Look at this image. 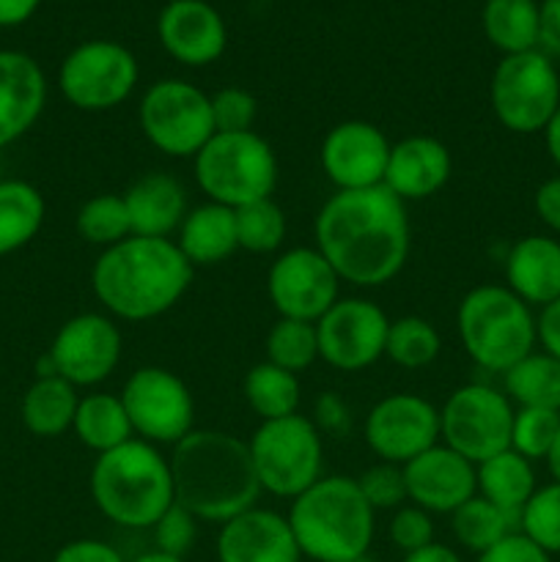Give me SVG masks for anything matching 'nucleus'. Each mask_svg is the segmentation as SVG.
Instances as JSON below:
<instances>
[{
	"label": "nucleus",
	"instance_id": "412c9836",
	"mask_svg": "<svg viewBox=\"0 0 560 562\" xmlns=\"http://www.w3.org/2000/svg\"><path fill=\"white\" fill-rule=\"evenodd\" d=\"M220 562H302V552L285 516L253 505L220 525Z\"/></svg>",
	"mask_w": 560,
	"mask_h": 562
},
{
	"label": "nucleus",
	"instance_id": "f704fd0d",
	"mask_svg": "<svg viewBox=\"0 0 560 562\" xmlns=\"http://www.w3.org/2000/svg\"><path fill=\"white\" fill-rule=\"evenodd\" d=\"M443 351V338L432 322L421 316H401L390 322L384 357L404 371H421L432 366Z\"/></svg>",
	"mask_w": 560,
	"mask_h": 562
},
{
	"label": "nucleus",
	"instance_id": "c9c22d12",
	"mask_svg": "<svg viewBox=\"0 0 560 562\" xmlns=\"http://www.w3.org/2000/svg\"><path fill=\"white\" fill-rule=\"evenodd\" d=\"M267 362L296 373L313 366L318 360V335L316 324L296 322V318H278L267 333Z\"/></svg>",
	"mask_w": 560,
	"mask_h": 562
},
{
	"label": "nucleus",
	"instance_id": "4d7b16f0",
	"mask_svg": "<svg viewBox=\"0 0 560 562\" xmlns=\"http://www.w3.org/2000/svg\"><path fill=\"white\" fill-rule=\"evenodd\" d=\"M132 562H187V560L173 558V554H165V552H157V549H154V552L141 554V558H135Z\"/></svg>",
	"mask_w": 560,
	"mask_h": 562
},
{
	"label": "nucleus",
	"instance_id": "5701e85b",
	"mask_svg": "<svg viewBox=\"0 0 560 562\" xmlns=\"http://www.w3.org/2000/svg\"><path fill=\"white\" fill-rule=\"evenodd\" d=\"M453 157L448 146L432 135H412L393 143L384 170V187L404 203L437 195L450 179Z\"/></svg>",
	"mask_w": 560,
	"mask_h": 562
},
{
	"label": "nucleus",
	"instance_id": "6ab92c4d",
	"mask_svg": "<svg viewBox=\"0 0 560 562\" xmlns=\"http://www.w3.org/2000/svg\"><path fill=\"white\" fill-rule=\"evenodd\" d=\"M406 497L428 514H453L478 494L475 464L437 442L404 464Z\"/></svg>",
	"mask_w": 560,
	"mask_h": 562
},
{
	"label": "nucleus",
	"instance_id": "ddd939ff",
	"mask_svg": "<svg viewBox=\"0 0 560 562\" xmlns=\"http://www.w3.org/2000/svg\"><path fill=\"white\" fill-rule=\"evenodd\" d=\"M137 439L152 445H179L195 431V398L184 379L159 366L137 368L121 390Z\"/></svg>",
	"mask_w": 560,
	"mask_h": 562
},
{
	"label": "nucleus",
	"instance_id": "20e7f679",
	"mask_svg": "<svg viewBox=\"0 0 560 562\" xmlns=\"http://www.w3.org/2000/svg\"><path fill=\"white\" fill-rule=\"evenodd\" d=\"M289 525L302 558L311 562H349L371 549L377 510L362 497L355 477H318L291 499Z\"/></svg>",
	"mask_w": 560,
	"mask_h": 562
},
{
	"label": "nucleus",
	"instance_id": "f8f14e48",
	"mask_svg": "<svg viewBox=\"0 0 560 562\" xmlns=\"http://www.w3.org/2000/svg\"><path fill=\"white\" fill-rule=\"evenodd\" d=\"M514 404L489 384H464L453 390L439 409V439L472 464L511 448Z\"/></svg>",
	"mask_w": 560,
	"mask_h": 562
},
{
	"label": "nucleus",
	"instance_id": "a19ab883",
	"mask_svg": "<svg viewBox=\"0 0 560 562\" xmlns=\"http://www.w3.org/2000/svg\"><path fill=\"white\" fill-rule=\"evenodd\" d=\"M355 481L373 510H399L401 505L410 503V497H406L404 467L379 461L377 467L366 470Z\"/></svg>",
	"mask_w": 560,
	"mask_h": 562
},
{
	"label": "nucleus",
	"instance_id": "37998d69",
	"mask_svg": "<svg viewBox=\"0 0 560 562\" xmlns=\"http://www.w3.org/2000/svg\"><path fill=\"white\" fill-rule=\"evenodd\" d=\"M157 552L173 554V558H187L198 538V519L179 503L170 505L163 514V519L152 527Z\"/></svg>",
	"mask_w": 560,
	"mask_h": 562
},
{
	"label": "nucleus",
	"instance_id": "6e6552de",
	"mask_svg": "<svg viewBox=\"0 0 560 562\" xmlns=\"http://www.w3.org/2000/svg\"><path fill=\"white\" fill-rule=\"evenodd\" d=\"M261 492L296 499L322 477L324 442L316 423L302 415L267 420L247 439Z\"/></svg>",
	"mask_w": 560,
	"mask_h": 562
},
{
	"label": "nucleus",
	"instance_id": "423d86ee",
	"mask_svg": "<svg viewBox=\"0 0 560 562\" xmlns=\"http://www.w3.org/2000/svg\"><path fill=\"white\" fill-rule=\"evenodd\" d=\"M461 346L478 368L505 373L522 357L536 351L538 333L530 305L508 285H475L456 311Z\"/></svg>",
	"mask_w": 560,
	"mask_h": 562
},
{
	"label": "nucleus",
	"instance_id": "6e6d98bb",
	"mask_svg": "<svg viewBox=\"0 0 560 562\" xmlns=\"http://www.w3.org/2000/svg\"><path fill=\"white\" fill-rule=\"evenodd\" d=\"M547 467H549V475H552L555 483H560V428H558V437H555L552 448L547 453Z\"/></svg>",
	"mask_w": 560,
	"mask_h": 562
},
{
	"label": "nucleus",
	"instance_id": "f257e3e1",
	"mask_svg": "<svg viewBox=\"0 0 560 562\" xmlns=\"http://www.w3.org/2000/svg\"><path fill=\"white\" fill-rule=\"evenodd\" d=\"M313 239V247L340 280L377 289L390 283L410 258L412 225L406 203L384 184L338 190L318 209Z\"/></svg>",
	"mask_w": 560,
	"mask_h": 562
},
{
	"label": "nucleus",
	"instance_id": "1a4fd4ad",
	"mask_svg": "<svg viewBox=\"0 0 560 562\" xmlns=\"http://www.w3.org/2000/svg\"><path fill=\"white\" fill-rule=\"evenodd\" d=\"M494 119L514 135L547 130L560 108V75L541 49L503 55L489 82Z\"/></svg>",
	"mask_w": 560,
	"mask_h": 562
},
{
	"label": "nucleus",
	"instance_id": "7c9ffc66",
	"mask_svg": "<svg viewBox=\"0 0 560 562\" xmlns=\"http://www.w3.org/2000/svg\"><path fill=\"white\" fill-rule=\"evenodd\" d=\"M505 395L516 409L560 412V360L547 351H530L503 373Z\"/></svg>",
	"mask_w": 560,
	"mask_h": 562
},
{
	"label": "nucleus",
	"instance_id": "58836bf2",
	"mask_svg": "<svg viewBox=\"0 0 560 562\" xmlns=\"http://www.w3.org/2000/svg\"><path fill=\"white\" fill-rule=\"evenodd\" d=\"M519 532L552 558L560 554V483L536 488L519 514Z\"/></svg>",
	"mask_w": 560,
	"mask_h": 562
},
{
	"label": "nucleus",
	"instance_id": "9b49d317",
	"mask_svg": "<svg viewBox=\"0 0 560 562\" xmlns=\"http://www.w3.org/2000/svg\"><path fill=\"white\" fill-rule=\"evenodd\" d=\"M137 58L124 44L93 38L71 49L58 69V86L66 102L82 113H104L132 97L137 86Z\"/></svg>",
	"mask_w": 560,
	"mask_h": 562
},
{
	"label": "nucleus",
	"instance_id": "dca6fc26",
	"mask_svg": "<svg viewBox=\"0 0 560 562\" xmlns=\"http://www.w3.org/2000/svg\"><path fill=\"white\" fill-rule=\"evenodd\" d=\"M124 338L104 313H80L55 333L47 362L55 376L75 387H97L121 362Z\"/></svg>",
	"mask_w": 560,
	"mask_h": 562
},
{
	"label": "nucleus",
	"instance_id": "0eeeda50",
	"mask_svg": "<svg viewBox=\"0 0 560 562\" xmlns=\"http://www.w3.org/2000/svg\"><path fill=\"white\" fill-rule=\"evenodd\" d=\"M195 181L209 203L239 209L272 198L278 157L258 132H214L195 154Z\"/></svg>",
	"mask_w": 560,
	"mask_h": 562
},
{
	"label": "nucleus",
	"instance_id": "7ed1b4c3",
	"mask_svg": "<svg viewBox=\"0 0 560 562\" xmlns=\"http://www.w3.org/2000/svg\"><path fill=\"white\" fill-rule=\"evenodd\" d=\"M173 494L198 521L225 525L258 503L261 483L247 442L234 434L195 428L170 456Z\"/></svg>",
	"mask_w": 560,
	"mask_h": 562
},
{
	"label": "nucleus",
	"instance_id": "864d4df0",
	"mask_svg": "<svg viewBox=\"0 0 560 562\" xmlns=\"http://www.w3.org/2000/svg\"><path fill=\"white\" fill-rule=\"evenodd\" d=\"M401 562H461V558L450 547L434 541V543H428V547L417 549V552L404 554V560Z\"/></svg>",
	"mask_w": 560,
	"mask_h": 562
},
{
	"label": "nucleus",
	"instance_id": "b1692460",
	"mask_svg": "<svg viewBox=\"0 0 560 562\" xmlns=\"http://www.w3.org/2000/svg\"><path fill=\"white\" fill-rule=\"evenodd\" d=\"M126 212H130L132 236H148V239H170L173 231L187 217V190L176 176L154 170L143 173L126 187L124 195Z\"/></svg>",
	"mask_w": 560,
	"mask_h": 562
},
{
	"label": "nucleus",
	"instance_id": "4c0bfd02",
	"mask_svg": "<svg viewBox=\"0 0 560 562\" xmlns=\"http://www.w3.org/2000/svg\"><path fill=\"white\" fill-rule=\"evenodd\" d=\"M236 217V239H239V250L258 252H278L285 239V214L272 198L264 201H253L247 206L234 209Z\"/></svg>",
	"mask_w": 560,
	"mask_h": 562
},
{
	"label": "nucleus",
	"instance_id": "e433bc0d",
	"mask_svg": "<svg viewBox=\"0 0 560 562\" xmlns=\"http://www.w3.org/2000/svg\"><path fill=\"white\" fill-rule=\"evenodd\" d=\"M77 234L88 241V245H97L102 250L119 245V241L130 239L132 236V223L130 212H126V203L121 195H93L77 212Z\"/></svg>",
	"mask_w": 560,
	"mask_h": 562
},
{
	"label": "nucleus",
	"instance_id": "5fc2aeb1",
	"mask_svg": "<svg viewBox=\"0 0 560 562\" xmlns=\"http://www.w3.org/2000/svg\"><path fill=\"white\" fill-rule=\"evenodd\" d=\"M544 140H547L549 159H552V162L560 168V108H558V113L552 115V121L547 124V130H544Z\"/></svg>",
	"mask_w": 560,
	"mask_h": 562
},
{
	"label": "nucleus",
	"instance_id": "a878e982",
	"mask_svg": "<svg viewBox=\"0 0 560 562\" xmlns=\"http://www.w3.org/2000/svg\"><path fill=\"white\" fill-rule=\"evenodd\" d=\"M176 234H179L176 247L192 263V269L223 263L239 250L234 209L220 206V203L190 209Z\"/></svg>",
	"mask_w": 560,
	"mask_h": 562
},
{
	"label": "nucleus",
	"instance_id": "c03bdc74",
	"mask_svg": "<svg viewBox=\"0 0 560 562\" xmlns=\"http://www.w3.org/2000/svg\"><path fill=\"white\" fill-rule=\"evenodd\" d=\"M390 541L395 549L404 554L417 552V549L434 543V519L428 510L417 508V505H401L390 519Z\"/></svg>",
	"mask_w": 560,
	"mask_h": 562
},
{
	"label": "nucleus",
	"instance_id": "9d476101",
	"mask_svg": "<svg viewBox=\"0 0 560 562\" xmlns=\"http://www.w3.org/2000/svg\"><path fill=\"white\" fill-rule=\"evenodd\" d=\"M137 124L159 154L195 159L214 135L212 99L187 80H157L143 93Z\"/></svg>",
	"mask_w": 560,
	"mask_h": 562
},
{
	"label": "nucleus",
	"instance_id": "f3484780",
	"mask_svg": "<svg viewBox=\"0 0 560 562\" xmlns=\"http://www.w3.org/2000/svg\"><path fill=\"white\" fill-rule=\"evenodd\" d=\"M439 442V409L423 395L393 393L366 417V445L388 464L404 467Z\"/></svg>",
	"mask_w": 560,
	"mask_h": 562
},
{
	"label": "nucleus",
	"instance_id": "13d9d810",
	"mask_svg": "<svg viewBox=\"0 0 560 562\" xmlns=\"http://www.w3.org/2000/svg\"><path fill=\"white\" fill-rule=\"evenodd\" d=\"M349 562H379V560L373 558L371 552H366V554H360V558H355V560H349Z\"/></svg>",
	"mask_w": 560,
	"mask_h": 562
},
{
	"label": "nucleus",
	"instance_id": "c756f323",
	"mask_svg": "<svg viewBox=\"0 0 560 562\" xmlns=\"http://www.w3.org/2000/svg\"><path fill=\"white\" fill-rule=\"evenodd\" d=\"M47 217L44 195L22 179L0 181V258L36 239Z\"/></svg>",
	"mask_w": 560,
	"mask_h": 562
},
{
	"label": "nucleus",
	"instance_id": "8fccbe9b",
	"mask_svg": "<svg viewBox=\"0 0 560 562\" xmlns=\"http://www.w3.org/2000/svg\"><path fill=\"white\" fill-rule=\"evenodd\" d=\"M533 209L549 231L560 234V176L544 181L533 195Z\"/></svg>",
	"mask_w": 560,
	"mask_h": 562
},
{
	"label": "nucleus",
	"instance_id": "4be33fe9",
	"mask_svg": "<svg viewBox=\"0 0 560 562\" xmlns=\"http://www.w3.org/2000/svg\"><path fill=\"white\" fill-rule=\"evenodd\" d=\"M47 104V77L36 58L0 49V148L33 130Z\"/></svg>",
	"mask_w": 560,
	"mask_h": 562
},
{
	"label": "nucleus",
	"instance_id": "49530a36",
	"mask_svg": "<svg viewBox=\"0 0 560 562\" xmlns=\"http://www.w3.org/2000/svg\"><path fill=\"white\" fill-rule=\"evenodd\" d=\"M53 562H126L121 552L99 538H77L55 552Z\"/></svg>",
	"mask_w": 560,
	"mask_h": 562
},
{
	"label": "nucleus",
	"instance_id": "bb28decb",
	"mask_svg": "<svg viewBox=\"0 0 560 562\" xmlns=\"http://www.w3.org/2000/svg\"><path fill=\"white\" fill-rule=\"evenodd\" d=\"M478 475V494L505 510L508 516L519 519L522 508L527 499L536 492V472H533V461L522 459L514 450H503V453L492 456V459L481 461L475 467Z\"/></svg>",
	"mask_w": 560,
	"mask_h": 562
},
{
	"label": "nucleus",
	"instance_id": "aec40b11",
	"mask_svg": "<svg viewBox=\"0 0 560 562\" xmlns=\"http://www.w3.org/2000/svg\"><path fill=\"white\" fill-rule=\"evenodd\" d=\"M157 36L165 53L184 66H209L225 53L228 31L206 0H170L157 20Z\"/></svg>",
	"mask_w": 560,
	"mask_h": 562
},
{
	"label": "nucleus",
	"instance_id": "de8ad7c7",
	"mask_svg": "<svg viewBox=\"0 0 560 562\" xmlns=\"http://www.w3.org/2000/svg\"><path fill=\"white\" fill-rule=\"evenodd\" d=\"M538 49L547 58H560V0L538 3Z\"/></svg>",
	"mask_w": 560,
	"mask_h": 562
},
{
	"label": "nucleus",
	"instance_id": "473e14b6",
	"mask_svg": "<svg viewBox=\"0 0 560 562\" xmlns=\"http://www.w3.org/2000/svg\"><path fill=\"white\" fill-rule=\"evenodd\" d=\"M245 401L261 423L300 415V376L272 362H258L245 376Z\"/></svg>",
	"mask_w": 560,
	"mask_h": 562
},
{
	"label": "nucleus",
	"instance_id": "2eb2a0df",
	"mask_svg": "<svg viewBox=\"0 0 560 562\" xmlns=\"http://www.w3.org/2000/svg\"><path fill=\"white\" fill-rule=\"evenodd\" d=\"M340 278L316 247L280 252L267 272V294L278 318L316 324L340 300Z\"/></svg>",
	"mask_w": 560,
	"mask_h": 562
},
{
	"label": "nucleus",
	"instance_id": "393cba45",
	"mask_svg": "<svg viewBox=\"0 0 560 562\" xmlns=\"http://www.w3.org/2000/svg\"><path fill=\"white\" fill-rule=\"evenodd\" d=\"M505 285L530 307L560 300V241L541 234L516 241L505 256Z\"/></svg>",
	"mask_w": 560,
	"mask_h": 562
},
{
	"label": "nucleus",
	"instance_id": "cd10ccee",
	"mask_svg": "<svg viewBox=\"0 0 560 562\" xmlns=\"http://www.w3.org/2000/svg\"><path fill=\"white\" fill-rule=\"evenodd\" d=\"M77 404H80V395L75 384L60 376H38L22 395V426L33 437H60L75 423Z\"/></svg>",
	"mask_w": 560,
	"mask_h": 562
},
{
	"label": "nucleus",
	"instance_id": "09e8293b",
	"mask_svg": "<svg viewBox=\"0 0 560 562\" xmlns=\"http://www.w3.org/2000/svg\"><path fill=\"white\" fill-rule=\"evenodd\" d=\"M316 428L322 434H344L349 428V406L335 393L322 395L316 401Z\"/></svg>",
	"mask_w": 560,
	"mask_h": 562
},
{
	"label": "nucleus",
	"instance_id": "72a5a7b5",
	"mask_svg": "<svg viewBox=\"0 0 560 562\" xmlns=\"http://www.w3.org/2000/svg\"><path fill=\"white\" fill-rule=\"evenodd\" d=\"M514 521V516H508L497 505H492L481 494H475V497L467 499L461 508H456L450 514V532H453V538L467 552L483 554L494 543H500L503 538H508L514 532L511 530Z\"/></svg>",
	"mask_w": 560,
	"mask_h": 562
},
{
	"label": "nucleus",
	"instance_id": "2f4dec72",
	"mask_svg": "<svg viewBox=\"0 0 560 562\" xmlns=\"http://www.w3.org/2000/svg\"><path fill=\"white\" fill-rule=\"evenodd\" d=\"M483 33L503 55L538 49V3L536 0H486Z\"/></svg>",
	"mask_w": 560,
	"mask_h": 562
},
{
	"label": "nucleus",
	"instance_id": "79ce46f5",
	"mask_svg": "<svg viewBox=\"0 0 560 562\" xmlns=\"http://www.w3.org/2000/svg\"><path fill=\"white\" fill-rule=\"evenodd\" d=\"M214 132H253L258 119V99L245 88H220L212 93Z\"/></svg>",
	"mask_w": 560,
	"mask_h": 562
},
{
	"label": "nucleus",
	"instance_id": "3c124183",
	"mask_svg": "<svg viewBox=\"0 0 560 562\" xmlns=\"http://www.w3.org/2000/svg\"><path fill=\"white\" fill-rule=\"evenodd\" d=\"M536 333H538V344H541V349L560 360V300H555L552 305L541 307V313H538L536 318Z\"/></svg>",
	"mask_w": 560,
	"mask_h": 562
},
{
	"label": "nucleus",
	"instance_id": "39448f33",
	"mask_svg": "<svg viewBox=\"0 0 560 562\" xmlns=\"http://www.w3.org/2000/svg\"><path fill=\"white\" fill-rule=\"evenodd\" d=\"M91 497L99 514L126 530H152L176 503L170 461L157 445L130 439L97 456L91 470Z\"/></svg>",
	"mask_w": 560,
	"mask_h": 562
},
{
	"label": "nucleus",
	"instance_id": "603ef678",
	"mask_svg": "<svg viewBox=\"0 0 560 562\" xmlns=\"http://www.w3.org/2000/svg\"><path fill=\"white\" fill-rule=\"evenodd\" d=\"M42 0H0V27L25 25L38 11Z\"/></svg>",
	"mask_w": 560,
	"mask_h": 562
},
{
	"label": "nucleus",
	"instance_id": "a211bd4d",
	"mask_svg": "<svg viewBox=\"0 0 560 562\" xmlns=\"http://www.w3.org/2000/svg\"><path fill=\"white\" fill-rule=\"evenodd\" d=\"M390 148L382 130L371 121H340L322 140V168L338 190H368L384 184Z\"/></svg>",
	"mask_w": 560,
	"mask_h": 562
},
{
	"label": "nucleus",
	"instance_id": "c85d7f7f",
	"mask_svg": "<svg viewBox=\"0 0 560 562\" xmlns=\"http://www.w3.org/2000/svg\"><path fill=\"white\" fill-rule=\"evenodd\" d=\"M71 431L77 434L80 445H86L97 456L110 453V450L121 448L130 439H135L130 415L124 409V401H121V395L110 393L82 395L80 404H77Z\"/></svg>",
	"mask_w": 560,
	"mask_h": 562
},
{
	"label": "nucleus",
	"instance_id": "4468645a",
	"mask_svg": "<svg viewBox=\"0 0 560 562\" xmlns=\"http://www.w3.org/2000/svg\"><path fill=\"white\" fill-rule=\"evenodd\" d=\"M390 318L377 302L340 296L316 322L318 357L335 371L357 373L384 357Z\"/></svg>",
	"mask_w": 560,
	"mask_h": 562
},
{
	"label": "nucleus",
	"instance_id": "f03ea898",
	"mask_svg": "<svg viewBox=\"0 0 560 562\" xmlns=\"http://www.w3.org/2000/svg\"><path fill=\"white\" fill-rule=\"evenodd\" d=\"M192 274L195 269L176 241L130 236L99 252L91 269V289L110 316L152 322L187 294Z\"/></svg>",
	"mask_w": 560,
	"mask_h": 562
},
{
	"label": "nucleus",
	"instance_id": "a18cd8bd",
	"mask_svg": "<svg viewBox=\"0 0 560 562\" xmlns=\"http://www.w3.org/2000/svg\"><path fill=\"white\" fill-rule=\"evenodd\" d=\"M478 562H552V558L533 541H527L522 532H511L508 538L494 543L489 552L478 554Z\"/></svg>",
	"mask_w": 560,
	"mask_h": 562
},
{
	"label": "nucleus",
	"instance_id": "ea45409f",
	"mask_svg": "<svg viewBox=\"0 0 560 562\" xmlns=\"http://www.w3.org/2000/svg\"><path fill=\"white\" fill-rule=\"evenodd\" d=\"M560 428V412L516 409L511 426V450L527 461L547 459Z\"/></svg>",
	"mask_w": 560,
	"mask_h": 562
}]
</instances>
